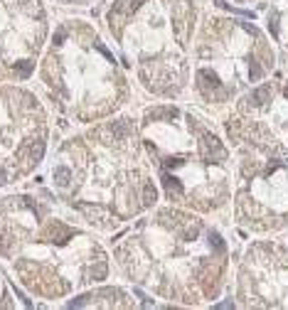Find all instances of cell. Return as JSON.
I'll use <instances>...</instances> for the list:
<instances>
[{
	"label": "cell",
	"instance_id": "cell-9",
	"mask_svg": "<svg viewBox=\"0 0 288 310\" xmlns=\"http://www.w3.org/2000/svg\"><path fill=\"white\" fill-rule=\"evenodd\" d=\"M52 121L35 91L0 82V190L40 170L49 150Z\"/></svg>",
	"mask_w": 288,
	"mask_h": 310
},
{
	"label": "cell",
	"instance_id": "cell-15",
	"mask_svg": "<svg viewBox=\"0 0 288 310\" xmlns=\"http://www.w3.org/2000/svg\"><path fill=\"white\" fill-rule=\"evenodd\" d=\"M18 303L13 300V295H10V290L5 286V281H3V276H0V308H15Z\"/></svg>",
	"mask_w": 288,
	"mask_h": 310
},
{
	"label": "cell",
	"instance_id": "cell-5",
	"mask_svg": "<svg viewBox=\"0 0 288 310\" xmlns=\"http://www.w3.org/2000/svg\"><path fill=\"white\" fill-rule=\"evenodd\" d=\"M35 74L54 111L77 126L118 116L131 104L126 66L99 27L84 18L54 22Z\"/></svg>",
	"mask_w": 288,
	"mask_h": 310
},
{
	"label": "cell",
	"instance_id": "cell-16",
	"mask_svg": "<svg viewBox=\"0 0 288 310\" xmlns=\"http://www.w3.org/2000/svg\"><path fill=\"white\" fill-rule=\"evenodd\" d=\"M217 3H227L232 8H256V5H264L266 0H217Z\"/></svg>",
	"mask_w": 288,
	"mask_h": 310
},
{
	"label": "cell",
	"instance_id": "cell-10",
	"mask_svg": "<svg viewBox=\"0 0 288 310\" xmlns=\"http://www.w3.org/2000/svg\"><path fill=\"white\" fill-rule=\"evenodd\" d=\"M232 221L244 234L273 237L288 231V160L237 150Z\"/></svg>",
	"mask_w": 288,
	"mask_h": 310
},
{
	"label": "cell",
	"instance_id": "cell-14",
	"mask_svg": "<svg viewBox=\"0 0 288 310\" xmlns=\"http://www.w3.org/2000/svg\"><path fill=\"white\" fill-rule=\"evenodd\" d=\"M264 30L276 49L288 57V0H266Z\"/></svg>",
	"mask_w": 288,
	"mask_h": 310
},
{
	"label": "cell",
	"instance_id": "cell-17",
	"mask_svg": "<svg viewBox=\"0 0 288 310\" xmlns=\"http://www.w3.org/2000/svg\"><path fill=\"white\" fill-rule=\"evenodd\" d=\"M49 3H59V5H89L94 0H49Z\"/></svg>",
	"mask_w": 288,
	"mask_h": 310
},
{
	"label": "cell",
	"instance_id": "cell-7",
	"mask_svg": "<svg viewBox=\"0 0 288 310\" xmlns=\"http://www.w3.org/2000/svg\"><path fill=\"white\" fill-rule=\"evenodd\" d=\"M278 66V49L256 22L232 13H202L192 40L187 96L192 106L220 118L244 91Z\"/></svg>",
	"mask_w": 288,
	"mask_h": 310
},
{
	"label": "cell",
	"instance_id": "cell-8",
	"mask_svg": "<svg viewBox=\"0 0 288 310\" xmlns=\"http://www.w3.org/2000/svg\"><path fill=\"white\" fill-rule=\"evenodd\" d=\"M232 150L288 160V69H273L220 116Z\"/></svg>",
	"mask_w": 288,
	"mask_h": 310
},
{
	"label": "cell",
	"instance_id": "cell-2",
	"mask_svg": "<svg viewBox=\"0 0 288 310\" xmlns=\"http://www.w3.org/2000/svg\"><path fill=\"white\" fill-rule=\"evenodd\" d=\"M121 276L168 305L209 308L232 278V246L209 217L155 204L118 234L111 251Z\"/></svg>",
	"mask_w": 288,
	"mask_h": 310
},
{
	"label": "cell",
	"instance_id": "cell-12",
	"mask_svg": "<svg viewBox=\"0 0 288 310\" xmlns=\"http://www.w3.org/2000/svg\"><path fill=\"white\" fill-rule=\"evenodd\" d=\"M232 303L237 308L288 310V246L278 239L246 244L234 266Z\"/></svg>",
	"mask_w": 288,
	"mask_h": 310
},
{
	"label": "cell",
	"instance_id": "cell-11",
	"mask_svg": "<svg viewBox=\"0 0 288 310\" xmlns=\"http://www.w3.org/2000/svg\"><path fill=\"white\" fill-rule=\"evenodd\" d=\"M52 30L42 0H0V82H27Z\"/></svg>",
	"mask_w": 288,
	"mask_h": 310
},
{
	"label": "cell",
	"instance_id": "cell-1",
	"mask_svg": "<svg viewBox=\"0 0 288 310\" xmlns=\"http://www.w3.org/2000/svg\"><path fill=\"white\" fill-rule=\"evenodd\" d=\"M49 190L99 234L121 226L160 202L138 118L118 113L64 138L49 158Z\"/></svg>",
	"mask_w": 288,
	"mask_h": 310
},
{
	"label": "cell",
	"instance_id": "cell-3",
	"mask_svg": "<svg viewBox=\"0 0 288 310\" xmlns=\"http://www.w3.org/2000/svg\"><path fill=\"white\" fill-rule=\"evenodd\" d=\"M0 261L32 298L62 303L109 283L113 259L49 187L0 195Z\"/></svg>",
	"mask_w": 288,
	"mask_h": 310
},
{
	"label": "cell",
	"instance_id": "cell-13",
	"mask_svg": "<svg viewBox=\"0 0 288 310\" xmlns=\"http://www.w3.org/2000/svg\"><path fill=\"white\" fill-rule=\"evenodd\" d=\"M66 305H74V308H138L140 303H138V295L126 288L99 283V286H91L77 295H71V300H66Z\"/></svg>",
	"mask_w": 288,
	"mask_h": 310
},
{
	"label": "cell",
	"instance_id": "cell-4",
	"mask_svg": "<svg viewBox=\"0 0 288 310\" xmlns=\"http://www.w3.org/2000/svg\"><path fill=\"white\" fill-rule=\"evenodd\" d=\"M138 133L168 204L204 217L229 209L234 150L209 113L182 101H155L140 111Z\"/></svg>",
	"mask_w": 288,
	"mask_h": 310
},
{
	"label": "cell",
	"instance_id": "cell-6",
	"mask_svg": "<svg viewBox=\"0 0 288 310\" xmlns=\"http://www.w3.org/2000/svg\"><path fill=\"white\" fill-rule=\"evenodd\" d=\"M197 0H109L104 27L135 84L158 101L187 96Z\"/></svg>",
	"mask_w": 288,
	"mask_h": 310
}]
</instances>
